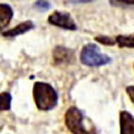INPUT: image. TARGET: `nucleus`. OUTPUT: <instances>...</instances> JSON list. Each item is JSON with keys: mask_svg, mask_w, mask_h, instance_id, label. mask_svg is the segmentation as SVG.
I'll return each instance as SVG.
<instances>
[{"mask_svg": "<svg viewBox=\"0 0 134 134\" xmlns=\"http://www.w3.org/2000/svg\"><path fill=\"white\" fill-rule=\"evenodd\" d=\"M14 18V9L8 3H0V31L3 30Z\"/></svg>", "mask_w": 134, "mask_h": 134, "instance_id": "7", "label": "nucleus"}, {"mask_svg": "<svg viewBox=\"0 0 134 134\" xmlns=\"http://www.w3.org/2000/svg\"><path fill=\"white\" fill-rule=\"evenodd\" d=\"M95 40H97L98 43L103 44V45H107V46H113V45L116 44L114 39H112V38H110V37H107V36H97L95 38Z\"/></svg>", "mask_w": 134, "mask_h": 134, "instance_id": "11", "label": "nucleus"}, {"mask_svg": "<svg viewBox=\"0 0 134 134\" xmlns=\"http://www.w3.org/2000/svg\"><path fill=\"white\" fill-rule=\"evenodd\" d=\"M79 60L83 65L88 67H99L110 64L112 58L105 54L99 53V48L94 44H87L83 46L79 54Z\"/></svg>", "mask_w": 134, "mask_h": 134, "instance_id": "2", "label": "nucleus"}, {"mask_svg": "<svg viewBox=\"0 0 134 134\" xmlns=\"http://www.w3.org/2000/svg\"><path fill=\"white\" fill-rule=\"evenodd\" d=\"M34 27H35V25H34L32 21H30V20H26V21L19 24L18 26H16L15 28H12L8 31H5L2 35L5 37H8V38H14V37L23 35V34H26L27 31L31 30Z\"/></svg>", "mask_w": 134, "mask_h": 134, "instance_id": "8", "label": "nucleus"}, {"mask_svg": "<svg viewBox=\"0 0 134 134\" xmlns=\"http://www.w3.org/2000/svg\"><path fill=\"white\" fill-rule=\"evenodd\" d=\"M12 96L9 92H2L0 93V112L9 111L11 108Z\"/></svg>", "mask_w": 134, "mask_h": 134, "instance_id": "10", "label": "nucleus"}, {"mask_svg": "<svg viewBox=\"0 0 134 134\" xmlns=\"http://www.w3.org/2000/svg\"><path fill=\"white\" fill-rule=\"evenodd\" d=\"M65 125L72 134H96L95 129L87 130L84 125V114L76 106H70L65 113Z\"/></svg>", "mask_w": 134, "mask_h": 134, "instance_id": "3", "label": "nucleus"}, {"mask_svg": "<svg viewBox=\"0 0 134 134\" xmlns=\"http://www.w3.org/2000/svg\"><path fill=\"white\" fill-rule=\"evenodd\" d=\"M126 93H127V95H129V97L131 98V100L134 103V85H133V86L126 87Z\"/></svg>", "mask_w": 134, "mask_h": 134, "instance_id": "14", "label": "nucleus"}, {"mask_svg": "<svg viewBox=\"0 0 134 134\" xmlns=\"http://www.w3.org/2000/svg\"><path fill=\"white\" fill-rule=\"evenodd\" d=\"M73 52L68 48L63 47V46H57L53 52V59L55 65H63L69 64L73 60Z\"/></svg>", "mask_w": 134, "mask_h": 134, "instance_id": "5", "label": "nucleus"}, {"mask_svg": "<svg viewBox=\"0 0 134 134\" xmlns=\"http://www.w3.org/2000/svg\"><path fill=\"white\" fill-rule=\"evenodd\" d=\"M35 7L37 8V9L45 11V10H48L50 8V3L47 2V1H36L35 2Z\"/></svg>", "mask_w": 134, "mask_h": 134, "instance_id": "13", "label": "nucleus"}, {"mask_svg": "<svg viewBox=\"0 0 134 134\" xmlns=\"http://www.w3.org/2000/svg\"><path fill=\"white\" fill-rule=\"evenodd\" d=\"M120 134H134V116L127 111L120 112Z\"/></svg>", "mask_w": 134, "mask_h": 134, "instance_id": "6", "label": "nucleus"}, {"mask_svg": "<svg viewBox=\"0 0 134 134\" xmlns=\"http://www.w3.org/2000/svg\"><path fill=\"white\" fill-rule=\"evenodd\" d=\"M133 66H134V65H133Z\"/></svg>", "mask_w": 134, "mask_h": 134, "instance_id": "15", "label": "nucleus"}, {"mask_svg": "<svg viewBox=\"0 0 134 134\" xmlns=\"http://www.w3.org/2000/svg\"><path fill=\"white\" fill-rule=\"evenodd\" d=\"M48 23L53 26L67 29V30H76L77 29L76 23L74 21L73 17L68 12L64 11H54L48 17Z\"/></svg>", "mask_w": 134, "mask_h": 134, "instance_id": "4", "label": "nucleus"}, {"mask_svg": "<svg viewBox=\"0 0 134 134\" xmlns=\"http://www.w3.org/2000/svg\"><path fill=\"white\" fill-rule=\"evenodd\" d=\"M110 3L113 6H121V5L134 6V0H111Z\"/></svg>", "mask_w": 134, "mask_h": 134, "instance_id": "12", "label": "nucleus"}, {"mask_svg": "<svg viewBox=\"0 0 134 134\" xmlns=\"http://www.w3.org/2000/svg\"><path fill=\"white\" fill-rule=\"evenodd\" d=\"M34 100L39 111L47 112L55 108L58 103V93L48 83L37 82L32 88Z\"/></svg>", "mask_w": 134, "mask_h": 134, "instance_id": "1", "label": "nucleus"}, {"mask_svg": "<svg viewBox=\"0 0 134 134\" xmlns=\"http://www.w3.org/2000/svg\"><path fill=\"white\" fill-rule=\"evenodd\" d=\"M115 43L119 45L121 48H124V47L134 48V34H132V35H119V36H116Z\"/></svg>", "mask_w": 134, "mask_h": 134, "instance_id": "9", "label": "nucleus"}]
</instances>
